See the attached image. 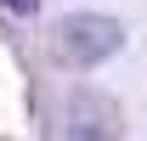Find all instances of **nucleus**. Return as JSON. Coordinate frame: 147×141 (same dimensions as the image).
I'll use <instances>...</instances> for the list:
<instances>
[{"label": "nucleus", "instance_id": "f257e3e1", "mask_svg": "<svg viewBox=\"0 0 147 141\" xmlns=\"http://www.w3.org/2000/svg\"><path fill=\"white\" fill-rule=\"evenodd\" d=\"M119 45H125V28L113 17H102V11H68V17L57 23V56L68 68H96Z\"/></svg>", "mask_w": 147, "mask_h": 141}, {"label": "nucleus", "instance_id": "f03ea898", "mask_svg": "<svg viewBox=\"0 0 147 141\" xmlns=\"http://www.w3.org/2000/svg\"><path fill=\"white\" fill-rule=\"evenodd\" d=\"M62 119H68V141H113L119 136V107L102 90H74Z\"/></svg>", "mask_w": 147, "mask_h": 141}, {"label": "nucleus", "instance_id": "7ed1b4c3", "mask_svg": "<svg viewBox=\"0 0 147 141\" xmlns=\"http://www.w3.org/2000/svg\"><path fill=\"white\" fill-rule=\"evenodd\" d=\"M0 6H11L17 17H28V11H40V0H0Z\"/></svg>", "mask_w": 147, "mask_h": 141}]
</instances>
